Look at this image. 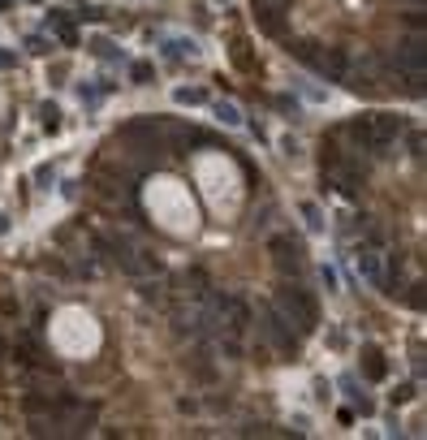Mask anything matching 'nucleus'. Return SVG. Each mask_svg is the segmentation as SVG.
Segmentation results:
<instances>
[{
  "label": "nucleus",
  "instance_id": "f03ea898",
  "mask_svg": "<svg viewBox=\"0 0 427 440\" xmlns=\"http://www.w3.org/2000/svg\"><path fill=\"white\" fill-rule=\"evenodd\" d=\"M272 307L285 315V324L294 328L298 337H306L311 328L319 324V307H315V298H311V294L302 290V281H294V277L277 285V294H272Z\"/></svg>",
  "mask_w": 427,
  "mask_h": 440
},
{
  "label": "nucleus",
  "instance_id": "aec40b11",
  "mask_svg": "<svg viewBox=\"0 0 427 440\" xmlns=\"http://www.w3.org/2000/svg\"><path fill=\"white\" fill-rule=\"evenodd\" d=\"M130 78H134V82H151V65H147V61H134V65H130Z\"/></svg>",
  "mask_w": 427,
  "mask_h": 440
},
{
  "label": "nucleus",
  "instance_id": "5701e85b",
  "mask_svg": "<svg viewBox=\"0 0 427 440\" xmlns=\"http://www.w3.org/2000/svg\"><path fill=\"white\" fill-rule=\"evenodd\" d=\"M13 65V52H0V70H9Z\"/></svg>",
  "mask_w": 427,
  "mask_h": 440
},
{
  "label": "nucleus",
  "instance_id": "ddd939ff",
  "mask_svg": "<svg viewBox=\"0 0 427 440\" xmlns=\"http://www.w3.org/2000/svg\"><path fill=\"white\" fill-rule=\"evenodd\" d=\"M199 48H190L186 39H169V61H186V57H194Z\"/></svg>",
  "mask_w": 427,
  "mask_h": 440
},
{
  "label": "nucleus",
  "instance_id": "f8f14e48",
  "mask_svg": "<svg viewBox=\"0 0 427 440\" xmlns=\"http://www.w3.org/2000/svg\"><path fill=\"white\" fill-rule=\"evenodd\" d=\"M177 104H186V108L194 104V108H199V104H207V91H199V87H177Z\"/></svg>",
  "mask_w": 427,
  "mask_h": 440
},
{
  "label": "nucleus",
  "instance_id": "0eeeda50",
  "mask_svg": "<svg viewBox=\"0 0 427 440\" xmlns=\"http://www.w3.org/2000/svg\"><path fill=\"white\" fill-rule=\"evenodd\" d=\"M268 251H272V259H277V268L285 272V277H298L302 272V246H298V238H289V233H277L272 242H268Z\"/></svg>",
  "mask_w": 427,
  "mask_h": 440
},
{
  "label": "nucleus",
  "instance_id": "412c9836",
  "mask_svg": "<svg viewBox=\"0 0 427 440\" xmlns=\"http://www.w3.org/2000/svg\"><path fill=\"white\" fill-rule=\"evenodd\" d=\"M406 26H410V31H423V9H418V5L406 13Z\"/></svg>",
  "mask_w": 427,
  "mask_h": 440
},
{
  "label": "nucleus",
  "instance_id": "4be33fe9",
  "mask_svg": "<svg viewBox=\"0 0 427 440\" xmlns=\"http://www.w3.org/2000/svg\"><path fill=\"white\" fill-rule=\"evenodd\" d=\"M410 397H414V384H401V389L393 393V402H397V406H401V402H410Z\"/></svg>",
  "mask_w": 427,
  "mask_h": 440
},
{
  "label": "nucleus",
  "instance_id": "39448f33",
  "mask_svg": "<svg viewBox=\"0 0 427 440\" xmlns=\"http://www.w3.org/2000/svg\"><path fill=\"white\" fill-rule=\"evenodd\" d=\"M263 337H268V341H272V350H281V354H298V346H302V337L285 324V315H281L272 302L263 307Z\"/></svg>",
  "mask_w": 427,
  "mask_h": 440
},
{
  "label": "nucleus",
  "instance_id": "9b49d317",
  "mask_svg": "<svg viewBox=\"0 0 427 440\" xmlns=\"http://www.w3.org/2000/svg\"><path fill=\"white\" fill-rule=\"evenodd\" d=\"M362 375H367V380H384V375H389V363H384V354H380L376 346L362 350Z\"/></svg>",
  "mask_w": 427,
  "mask_h": 440
},
{
  "label": "nucleus",
  "instance_id": "20e7f679",
  "mask_svg": "<svg viewBox=\"0 0 427 440\" xmlns=\"http://www.w3.org/2000/svg\"><path fill=\"white\" fill-rule=\"evenodd\" d=\"M294 57L302 61V65H311L315 74H324L328 82H341L345 78V70H350V57L341 48H315V43H298L294 48Z\"/></svg>",
  "mask_w": 427,
  "mask_h": 440
},
{
  "label": "nucleus",
  "instance_id": "f3484780",
  "mask_svg": "<svg viewBox=\"0 0 427 440\" xmlns=\"http://www.w3.org/2000/svg\"><path fill=\"white\" fill-rule=\"evenodd\" d=\"M397 298H401L406 307H414V311H423V285H410V290H406V294H397Z\"/></svg>",
  "mask_w": 427,
  "mask_h": 440
},
{
  "label": "nucleus",
  "instance_id": "1a4fd4ad",
  "mask_svg": "<svg viewBox=\"0 0 427 440\" xmlns=\"http://www.w3.org/2000/svg\"><path fill=\"white\" fill-rule=\"evenodd\" d=\"M285 9H289V0H255V22H259V31L281 35V31H285Z\"/></svg>",
  "mask_w": 427,
  "mask_h": 440
},
{
  "label": "nucleus",
  "instance_id": "2eb2a0df",
  "mask_svg": "<svg viewBox=\"0 0 427 440\" xmlns=\"http://www.w3.org/2000/svg\"><path fill=\"white\" fill-rule=\"evenodd\" d=\"M91 52L99 61H117V52H113V39H91Z\"/></svg>",
  "mask_w": 427,
  "mask_h": 440
},
{
  "label": "nucleus",
  "instance_id": "393cba45",
  "mask_svg": "<svg viewBox=\"0 0 427 440\" xmlns=\"http://www.w3.org/2000/svg\"><path fill=\"white\" fill-rule=\"evenodd\" d=\"M0 354H5V346H0Z\"/></svg>",
  "mask_w": 427,
  "mask_h": 440
},
{
  "label": "nucleus",
  "instance_id": "6ab92c4d",
  "mask_svg": "<svg viewBox=\"0 0 427 440\" xmlns=\"http://www.w3.org/2000/svg\"><path fill=\"white\" fill-rule=\"evenodd\" d=\"M302 216H306L311 229H324V220H319V207H315V203H302Z\"/></svg>",
  "mask_w": 427,
  "mask_h": 440
},
{
  "label": "nucleus",
  "instance_id": "f257e3e1",
  "mask_svg": "<svg viewBox=\"0 0 427 440\" xmlns=\"http://www.w3.org/2000/svg\"><path fill=\"white\" fill-rule=\"evenodd\" d=\"M345 134L358 143V151H371V155H389V147L406 134V121L397 113H367V117H354L345 126Z\"/></svg>",
  "mask_w": 427,
  "mask_h": 440
},
{
  "label": "nucleus",
  "instance_id": "9d476101",
  "mask_svg": "<svg viewBox=\"0 0 427 440\" xmlns=\"http://www.w3.org/2000/svg\"><path fill=\"white\" fill-rule=\"evenodd\" d=\"M48 26L61 35L65 48H78V26H74V18H70L65 9H52V13H48Z\"/></svg>",
  "mask_w": 427,
  "mask_h": 440
},
{
  "label": "nucleus",
  "instance_id": "6e6552de",
  "mask_svg": "<svg viewBox=\"0 0 427 440\" xmlns=\"http://www.w3.org/2000/svg\"><path fill=\"white\" fill-rule=\"evenodd\" d=\"M358 277H362L371 290H384V281H389L384 255H380V251H371V246H362V251H358Z\"/></svg>",
  "mask_w": 427,
  "mask_h": 440
},
{
  "label": "nucleus",
  "instance_id": "7ed1b4c3",
  "mask_svg": "<svg viewBox=\"0 0 427 440\" xmlns=\"http://www.w3.org/2000/svg\"><path fill=\"white\" fill-rule=\"evenodd\" d=\"M95 246H99V251H113V263L126 272V277H151V272H160V263H155V259H147L143 251H134L126 238L95 233Z\"/></svg>",
  "mask_w": 427,
  "mask_h": 440
},
{
  "label": "nucleus",
  "instance_id": "dca6fc26",
  "mask_svg": "<svg viewBox=\"0 0 427 440\" xmlns=\"http://www.w3.org/2000/svg\"><path fill=\"white\" fill-rule=\"evenodd\" d=\"M39 113H43V130H48V134H52V130H61V113H57L52 104H43Z\"/></svg>",
  "mask_w": 427,
  "mask_h": 440
},
{
  "label": "nucleus",
  "instance_id": "b1692460",
  "mask_svg": "<svg viewBox=\"0 0 427 440\" xmlns=\"http://www.w3.org/2000/svg\"><path fill=\"white\" fill-rule=\"evenodd\" d=\"M5 229H9V220H5V216H0V233H5Z\"/></svg>",
  "mask_w": 427,
  "mask_h": 440
},
{
  "label": "nucleus",
  "instance_id": "423d86ee",
  "mask_svg": "<svg viewBox=\"0 0 427 440\" xmlns=\"http://www.w3.org/2000/svg\"><path fill=\"white\" fill-rule=\"evenodd\" d=\"M423 65H427V43H423V31H414L397 48V78H423Z\"/></svg>",
  "mask_w": 427,
  "mask_h": 440
},
{
  "label": "nucleus",
  "instance_id": "a211bd4d",
  "mask_svg": "<svg viewBox=\"0 0 427 440\" xmlns=\"http://www.w3.org/2000/svg\"><path fill=\"white\" fill-rule=\"evenodd\" d=\"M26 52H30V57H48L52 48H48V39H43V35H30V39H26Z\"/></svg>",
  "mask_w": 427,
  "mask_h": 440
},
{
  "label": "nucleus",
  "instance_id": "4468645a",
  "mask_svg": "<svg viewBox=\"0 0 427 440\" xmlns=\"http://www.w3.org/2000/svg\"><path fill=\"white\" fill-rule=\"evenodd\" d=\"M216 117H221L225 126H242V121H246V117L238 113V108H233V104H216Z\"/></svg>",
  "mask_w": 427,
  "mask_h": 440
}]
</instances>
